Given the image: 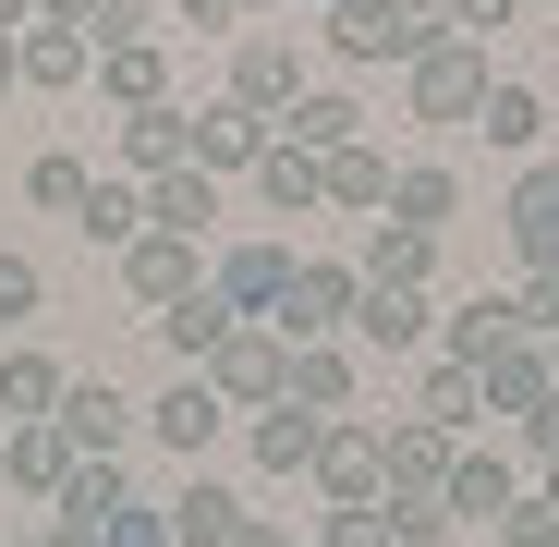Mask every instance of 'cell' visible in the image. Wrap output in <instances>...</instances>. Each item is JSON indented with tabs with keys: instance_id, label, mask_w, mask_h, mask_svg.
<instances>
[{
	"instance_id": "1",
	"label": "cell",
	"mask_w": 559,
	"mask_h": 547,
	"mask_svg": "<svg viewBox=\"0 0 559 547\" xmlns=\"http://www.w3.org/2000/svg\"><path fill=\"white\" fill-rule=\"evenodd\" d=\"M450 37L438 0H329V49L341 61H426Z\"/></svg>"
},
{
	"instance_id": "2",
	"label": "cell",
	"mask_w": 559,
	"mask_h": 547,
	"mask_svg": "<svg viewBox=\"0 0 559 547\" xmlns=\"http://www.w3.org/2000/svg\"><path fill=\"white\" fill-rule=\"evenodd\" d=\"M487 85H499V73H487V37H438L426 61H402V98H414V122H438V134L475 122Z\"/></svg>"
},
{
	"instance_id": "3",
	"label": "cell",
	"mask_w": 559,
	"mask_h": 547,
	"mask_svg": "<svg viewBox=\"0 0 559 547\" xmlns=\"http://www.w3.org/2000/svg\"><path fill=\"white\" fill-rule=\"evenodd\" d=\"M195 378H207L231 414H267V402H280V378H293V341H280L267 317H231V341L195 365Z\"/></svg>"
},
{
	"instance_id": "4",
	"label": "cell",
	"mask_w": 559,
	"mask_h": 547,
	"mask_svg": "<svg viewBox=\"0 0 559 547\" xmlns=\"http://www.w3.org/2000/svg\"><path fill=\"white\" fill-rule=\"evenodd\" d=\"M305 475L329 487V511L378 499V487H390V438H378V414H329V426H317V463H305Z\"/></svg>"
},
{
	"instance_id": "5",
	"label": "cell",
	"mask_w": 559,
	"mask_h": 547,
	"mask_svg": "<svg viewBox=\"0 0 559 547\" xmlns=\"http://www.w3.org/2000/svg\"><path fill=\"white\" fill-rule=\"evenodd\" d=\"M523 499H535V475L511 463V450H475V438L450 450V487H438V511H450V523H487V535H499Z\"/></svg>"
},
{
	"instance_id": "6",
	"label": "cell",
	"mask_w": 559,
	"mask_h": 547,
	"mask_svg": "<svg viewBox=\"0 0 559 547\" xmlns=\"http://www.w3.org/2000/svg\"><path fill=\"white\" fill-rule=\"evenodd\" d=\"M353 293H365V267H353V255H293L280 341H341V329H353Z\"/></svg>"
},
{
	"instance_id": "7",
	"label": "cell",
	"mask_w": 559,
	"mask_h": 547,
	"mask_svg": "<svg viewBox=\"0 0 559 547\" xmlns=\"http://www.w3.org/2000/svg\"><path fill=\"white\" fill-rule=\"evenodd\" d=\"M219 98H243L255 122H280V110L305 98V49H293V37H267V25H243V37H231V85H219Z\"/></svg>"
},
{
	"instance_id": "8",
	"label": "cell",
	"mask_w": 559,
	"mask_h": 547,
	"mask_svg": "<svg viewBox=\"0 0 559 547\" xmlns=\"http://www.w3.org/2000/svg\"><path fill=\"white\" fill-rule=\"evenodd\" d=\"M146 438H158V450H182V475H195V463H207V450L231 438V402H219V390L195 378V365H182V378H170V390L146 402Z\"/></svg>"
},
{
	"instance_id": "9",
	"label": "cell",
	"mask_w": 559,
	"mask_h": 547,
	"mask_svg": "<svg viewBox=\"0 0 559 547\" xmlns=\"http://www.w3.org/2000/svg\"><path fill=\"white\" fill-rule=\"evenodd\" d=\"M73 450H85V463H122V438L146 426V402L134 390H110V378H61V414H49Z\"/></svg>"
},
{
	"instance_id": "10",
	"label": "cell",
	"mask_w": 559,
	"mask_h": 547,
	"mask_svg": "<svg viewBox=\"0 0 559 547\" xmlns=\"http://www.w3.org/2000/svg\"><path fill=\"white\" fill-rule=\"evenodd\" d=\"M341 341H365L378 365H402V353H426V341H438V305H426V293H402V281H365Z\"/></svg>"
},
{
	"instance_id": "11",
	"label": "cell",
	"mask_w": 559,
	"mask_h": 547,
	"mask_svg": "<svg viewBox=\"0 0 559 547\" xmlns=\"http://www.w3.org/2000/svg\"><path fill=\"white\" fill-rule=\"evenodd\" d=\"M182 158H195L207 182H219V170H255V158H267V122H255L243 98H195V110H182Z\"/></svg>"
},
{
	"instance_id": "12",
	"label": "cell",
	"mask_w": 559,
	"mask_h": 547,
	"mask_svg": "<svg viewBox=\"0 0 559 547\" xmlns=\"http://www.w3.org/2000/svg\"><path fill=\"white\" fill-rule=\"evenodd\" d=\"M73 463H85V450H73L49 414H37V426H0V487H13V499H37V511H49V499L73 487Z\"/></svg>"
},
{
	"instance_id": "13",
	"label": "cell",
	"mask_w": 559,
	"mask_h": 547,
	"mask_svg": "<svg viewBox=\"0 0 559 547\" xmlns=\"http://www.w3.org/2000/svg\"><path fill=\"white\" fill-rule=\"evenodd\" d=\"M122 293L158 317V305H182V293H207V267H195L182 231H134V243H122Z\"/></svg>"
},
{
	"instance_id": "14",
	"label": "cell",
	"mask_w": 559,
	"mask_h": 547,
	"mask_svg": "<svg viewBox=\"0 0 559 547\" xmlns=\"http://www.w3.org/2000/svg\"><path fill=\"white\" fill-rule=\"evenodd\" d=\"M207 293H219L231 317H267V329H280V293H293V243H231V255L207 267Z\"/></svg>"
},
{
	"instance_id": "15",
	"label": "cell",
	"mask_w": 559,
	"mask_h": 547,
	"mask_svg": "<svg viewBox=\"0 0 559 547\" xmlns=\"http://www.w3.org/2000/svg\"><path fill=\"white\" fill-rule=\"evenodd\" d=\"M378 438H390V487H378V499H438V487H450V450H462V438H438V426H414V414H378Z\"/></svg>"
},
{
	"instance_id": "16",
	"label": "cell",
	"mask_w": 559,
	"mask_h": 547,
	"mask_svg": "<svg viewBox=\"0 0 559 547\" xmlns=\"http://www.w3.org/2000/svg\"><path fill=\"white\" fill-rule=\"evenodd\" d=\"M511 243H523V267H559V158H523L511 170Z\"/></svg>"
},
{
	"instance_id": "17",
	"label": "cell",
	"mask_w": 559,
	"mask_h": 547,
	"mask_svg": "<svg viewBox=\"0 0 559 547\" xmlns=\"http://www.w3.org/2000/svg\"><path fill=\"white\" fill-rule=\"evenodd\" d=\"M267 134H280V146H305V158H341V146H365V110L341 98V85H305V98L280 110Z\"/></svg>"
},
{
	"instance_id": "18",
	"label": "cell",
	"mask_w": 559,
	"mask_h": 547,
	"mask_svg": "<svg viewBox=\"0 0 559 547\" xmlns=\"http://www.w3.org/2000/svg\"><path fill=\"white\" fill-rule=\"evenodd\" d=\"M499 341H523V305H511V293H462V305L438 317V365H487Z\"/></svg>"
},
{
	"instance_id": "19",
	"label": "cell",
	"mask_w": 559,
	"mask_h": 547,
	"mask_svg": "<svg viewBox=\"0 0 559 547\" xmlns=\"http://www.w3.org/2000/svg\"><path fill=\"white\" fill-rule=\"evenodd\" d=\"M158 523H170V547H231V535H243V487H219V475L195 463V475H182V499H170Z\"/></svg>"
},
{
	"instance_id": "20",
	"label": "cell",
	"mask_w": 559,
	"mask_h": 547,
	"mask_svg": "<svg viewBox=\"0 0 559 547\" xmlns=\"http://www.w3.org/2000/svg\"><path fill=\"white\" fill-rule=\"evenodd\" d=\"M61 378H73L61 353H37V341H0V426H37V414H61Z\"/></svg>"
},
{
	"instance_id": "21",
	"label": "cell",
	"mask_w": 559,
	"mask_h": 547,
	"mask_svg": "<svg viewBox=\"0 0 559 547\" xmlns=\"http://www.w3.org/2000/svg\"><path fill=\"white\" fill-rule=\"evenodd\" d=\"M353 390H365V365H353L341 341H293V378H280V402H305V414H353Z\"/></svg>"
},
{
	"instance_id": "22",
	"label": "cell",
	"mask_w": 559,
	"mask_h": 547,
	"mask_svg": "<svg viewBox=\"0 0 559 547\" xmlns=\"http://www.w3.org/2000/svg\"><path fill=\"white\" fill-rule=\"evenodd\" d=\"M475 390H487V414H535V402L559 390V365H547V341H499V353L475 365Z\"/></svg>"
},
{
	"instance_id": "23",
	"label": "cell",
	"mask_w": 559,
	"mask_h": 547,
	"mask_svg": "<svg viewBox=\"0 0 559 547\" xmlns=\"http://www.w3.org/2000/svg\"><path fill=\"white\" fill-rule=\"evenodd\" d=\"M98 98H110L122 122H134V110H158V98H170V49H158V37H122V49H98Z\"/></svg>"
},
{
	"instance_id": "24",
	"label": "cell",
	"mask_w": 559,
	"mask_h": 547,
	"mask_svg": "<svg viewBox=\"0 0 559 547\" xmlns=\"http://www.w3.org/2000/svg\"><path fill=\"white\" fill-rule=\"evenodd\" d=\"M390 219H402V231H450V219H462V170H450V158H402V170H390Z\"/></svg>"
},
{
	"instance_id": "25",
	"label": "cell",
	"mask_w": 559,
	"mask_h": 547,
	"mask_svg": "<svg viewBox=\"0 0 559 547\" xmlns=\"http://www.w3.org/2000/svg\"><path fill=\"white\" fill-rule=\"evenodd\" d=\"M98 73V37L85 25H25L13 37V85H85Z\"/></svg>"
},
{
	"instance_id": "26",
	"label": "cell",
	"mask_w": 559,
	"mask_h": 547,
	"mask_svg": "<svg viewBox=\"0 0 559 547\" xmlns=\"http://www.w3.org/2000/svg\"><path fill=\"white\" fill-rule=\"evenodd\" d=\"M146 231H182V243H207V231H219V182H207L195 158H182V170H158V182H146Z\"/></svg>"
},
{
	"instance_id": "27",
	"label": "cell",
	"mask_w": 559,
	"mask_h": 547,
	"mask_svg": "<svg viewBox=\"0 0 559 547\" xmlns=\"http://www.w3.org/2000/svg\"><path fill=\"white\" fill-rule=\"evenodd\" d=\"M317 426H329V414H305V402H267V414H243V450H255L267 475H305V463H317Z\"/></svg>"
},
{
	"instance_id": "28",
	"label": "cell",
	"mask_w": 559,
	"mask_h": 547,
	"mask_svg": "<svg viewBox=\"0 0 559 547\" xmlns=\"http://www.w3.org/2000/svg\"><path fill=\"white\" fill-rule=\"evenodd\" d=\"M110 158H122V182H158V170H182V98L134 110V122L110 134Z\"/></svg>"
},
{
	"instance_id": "29",
	"label": "cell",
	"mask_w": 559,
	"mask_h": 547,
	"mask_svg": "<svg viewBox=\"0 0 559 547\" xmlns=\"http://www.w3.org/2000/svg\"><path fill=\"white\" fill-rule=\"evenodd\" d=\"M475 414H487L475 365H438V353H426V378H414V426H438V438H475Z\"/></svg>"
},
{
	"instance_id": "30",
	"label": "cell",
	"mask_w": 559,
	"mask_h": 547,
	"mask_svg": "<svg viewBox=\"0 0 559 547\" xmlns=\"http://www.w3.org/2000/svg\"><path fill=\"white\" fill-rule=\"evenodd\" d=\"M122 499H134V475H122V463H73V487L49 499V523H61V535H85V547H98V523H110Z\"/></svg>"
},
{
	"instance_id": "31",
	"label": "cell",
	"mask_w": 559,
	"mask_h": 547,
	"mask_svg": "<svg viewBox=\"0 0 559 547\" xmlns=\"http://www.w3.org/2000/svg\"><path fill=\"white\" fill-rule=\"evenodd\" d=\"M475 134H487L499 158H535V146H547V98L499 73V85H487V110H475Z\"/></svg>"
},
{
	"instance_id": "32",
	"label": "cell",
	"mask_w": 559,
	"mask_h": 547,
	"mask_svg": "<svg viewBox=\"0 0 559 547\" xmlns=\"http://www.w3.org/2000/svg\"><path fill=\"white\" fill-rule=\"evenodd\" d=\"M255 195H267L280 219H317V207H329V170H317L305 146H280V134H267V158H255Z\"/></svg>"
},
{
	"instance_id": "33",
	"label": "cell",
	"mask_w": 559,
	"mask_h": 547,
	"mask_svg": "<svg viewBox=\"0 0 559 547\" xmlns=\"http://www.w3.org/2000/svg\"><path fill=\"white\" fill-rule=\"evenodd\" d=\"M353 267H365V281H402V293H426V281H438V231H402V219H378Z\"/></svg>"
},
{
	"instance_id": "34",
	"label": "cell",
	"mask_w": 559,
	"mask_h": 547,
	"mask_svg": "<svg viewBox=\"0 0 559 547\" xmlns=\"http://www.w3.org/2000/svg\"><path fill=\"white\" fill-rule=\"evenodd\" d=\"M73 231H85V243H134V231H146V182L98 170V182H85V207H73Z\"/></svg>"
},
{
	"instance_id": "35",
	"label": "cell",
	"mask_w": 559,
	"mask_h": 547,
	"mask_svg": "<svg viewBox=\"0 0 559 547\" xmlns=\"http://www.w3.org/2000/svg\"><path fill=\"white\" fill-rule=\"evenodd\" d=\"M146 329H158V341H170V353H182V365H207V353H219V341H231V305H219V293H182V305H158V317H146Z\"/></svg>"
},
{
	"instance_id": "36",
	"label": "cell",
	"mask_w": 559,
	"mask_h": 547,
	"mask_svg": "<svg viewBox=\"0 0 559 547\" xmlns=\"http://www.w3.org/2000/svg\"><path fill=\"white\" fill-rule=\"evenodd\" d=\"M317 170H329V207H390V170H402V158L365 134V146H341V158H317Z\"/></svg>"
},
{
	"instance_id": "37",
	"label": "cell",
	"mask_w": 559,
	"mask_h": 547,
	"mask_svg": "<svg viewBox=\"0 0 559 547\" xmlns=\"http://www.w3.org/2000/svg\"><path fill=\"white\" fill-rule=\"evenodd\" d=\"M85 182H98V170H85V158H73V146H49V158H37V170H25V195H37V207H49V219H73V207H85Z\"/></svg>"
},
{
	"instance_id": "38",
	"label": "cell",
	"mask_w": 559,
	"mask_h": 547,
	"mask_svg": "<svg viewBox=\"0 0 559 547\" xmlns=\"http://www.w3.org/2000/svg\"><path fill=\"white\" fill-rule=\"evenodd\" d=\"M37 305H49L37 255H25V243H0V329H13V317H37Z\"/></svg>"
},
{
	"instance_id": "39",
	"label": "cell",
	"mask_w": 559,
	"mask_h": 547,
	"mask_svg": "<svg viewBox=\"0 0 559 547\" xmlns=\"http://www.w3.org/2000/svg\"><path fill=\"white\" fill-rule=\"evenodd\" d=\"M378 523H390V547H438V535H450L438 499H378Z\"/></svg>"
},
{
	"instance_id": "40",
	"label": "cell",
	"mask_w": 559,
	"mask_h": 547,
	"mask_svg": "<svg viewBox=\"0 0 559 547\" xmlns=\"http://www.w3.org/2000/svg\"><path fill=\"white\" fill-rule=\"evenodd\" d=\"M317 547H390L378 499H353V511H317Z\"/></svg>"
},
{
	"instance_id": "41",
	"label": "cell",
	"mask_w": 559,
	"mask_h": 547,
	"mask_svg": "<svg viewBox=\"0 0 559 547\" xmlns=\"http://www.w3.org/2000/svg\"><path fill=\"white\" fill-rule=\"evenodd\" d=\"M511 305H523V341H559V267H523Z\"/></svg>"
},
{
	"instance_id": "42",
	"label": "cell",
	"mask_w": 559,
	"mask_h": 547,
	"mask_svg": "<svg viewBox=\"0 0 559 547\" xmlns=\"http://www.w3.org/2000/svg\"><path fill=\"white\" fill-rule=\"evenodd\" d=\"M98 547H170V523H158V511H146V499H122V511H110V523H98Z\"/></svg>"
},
{
	"instance_id": "43",
	"label": "cell",
	"mask_w": 559,
	"mask_h": 547,
	"mask_svg": "<svg viewBox=\"0 0 559 547\" xmlns=\"http://www.w3.org/2000/svg\"><path fill=\"white\" fill-rule=\"evenodd\" d=\"M438 13H450V37H499V25L523 13V0H438Z\"/></svg>"
},
{
	"instance_id": "44",
	"label": "cell",
	"mask_w": 559,
	"mask_h": 547,
	"mask_svg": "<svg viewBox=\"0 0 559 547\" xmlns=\"http://www.w3.org/2000/svg\"><path fill=\"white\" fill-rule=\"evenodd\" d=\"M170 25H195V37H243V0H170Z\"/></svg>"
},
{
	"instance_id": "45",
	"label": "cell",
	"mask_w": 559,
	"mask_h": 547,
	"mask_svg": "<svg viewBox=\"0 0 559 547\" xmlns=\"http://www.w3.org/2000/svg\"><path fill=\"white\" fill-rule=\"evenodd\" d=\"M231 547H305V535L280 523V511H243V535H231Z\"/></svg>"
},
{
	"instance_id": "46",
	"label": "cell",
	"mask_w": 559,
	"mask_h": 547,
	"mask_svg": "<svg viewBox=\"0 0 559 547\" xmlns=\"http://www.w3.org/2000/svg\"><path fill=\"white\" fill-rule=\"evenodd\" d=\"M523 450H535V463H547V450H559V390H547V402L523 414Z\"/></svg>"
},
{
	"instance_id": "47",
	"label": "cell",
	"mask_w": 559,
	"mask_h": 547,
	"mask_svg": "<svg viewBox=\"0 0 559 547\" xmlns=\"http://www.w3.org/2000/svg\"><path fill=\"white\" fill-rule=\"evenodd\" d=\"M98 13L110 0H37V25H85V37H98Z\"/></svg>"
},
{
	"instance_id": "48",
	"label": "cell",
	"mask_w": 559,
	"mask_h": 547,
	"mask_svg": "<svg viewBox=\"0 0 559 547\" xmlns=\"http://www.w3.org/2000/svg\"><path fill=\"white\" fill-rule=\"evenodd\" d=\"M25 25H37V0H0V37H25Z\"/></svg>"
},
{
	"instance_id": "49",
	"label": "cell",
	"mask_w": 559,
	"mask_h": 547,
	"mask_svg": "<svg viewBox=\"0 0 559 547\" xmlns=\"http://www.w3.org/2000/svg\"><path fill=\"white\" fill-rule=\"evenodd\" d=\"M535 499H547V511H559V450H547V463H535Z\"/></svg>"
},
{
	"instance_id": "50",
	"label": "cell",
	"mask_w": 559,
	"mask_h": 547,
	"mask_svg": "<svg viewBox=\"0 0 559 547\" xmlns=\"http://www.w3.org/2000/svg\"><path fill=\"white\" fill-rule=\"evenodd\" d=\"M0 85H13V37H0Z\"/></svg>"
},
{
	"instance_id": "51",
	"label": "cell",
	"mask_w": 559,
	"mask_h": 547,
	"mask_svg": "<svg viewBox=\"0 0 559 547\" xmlns=\"http://www.w3.org/2000/svg\"><path fill=\"white\" fill-rule=\"evenodd\" d=\"M243 13H280V0H243Z\"/></svg>"
},
{
	"instance_id": "52",
	"label": "cell",
	"mask_w": 559,
	"mask_h": 547,
	"mask_svg": "<svg viewBox=\"0 0 559 547\" xmlns=\"http://www.w3.org/2000/svg\"><path fill=\"white\" fill-rule=\"evenodd\" d=\"M547 365H559V341H547Z\"/></svg>"
},
{
	"instance_id": "53",
	"label": "cell",
	"mask_w": 559,
	"mask_h": 547,
	"mask_svg": "<svg viewBox=\"0 0 559 547\" xmlns=\"http://www.w3.org/2000/svg\"><path fill=\"white\" fill-rule=\"evenodd\" d=\"M317 13H329V0H317Z\"/></svg>"
},
{
	"instance_id": "54",
	"label": "cell",
	"mask_w": 559,
	"mask_h": 547,
	"mask_svg": "<svg viewBox=\"0 0 559 547\" xmlns=\"http://www.w3.org/2000/svg\"><path fill=\"white\" fill-rule=\"evenodd\" d=\"M547 547H559V535H547Z\"/></svg>"
},
{
	"instance_id": "55",
	"label": "cell",
	"mask_w": 559,
	"mask_h": 547,
	"mask_svg": "<svg viewBox=\"0 0 559 547\" xmlns=\"http://www.w3.org/2000/svg\"><path fill=\"white\" fill-rule=\"evenodd\" d=\"M305 547H317V535H305Z\"/></svg>"
}]
</instances>
